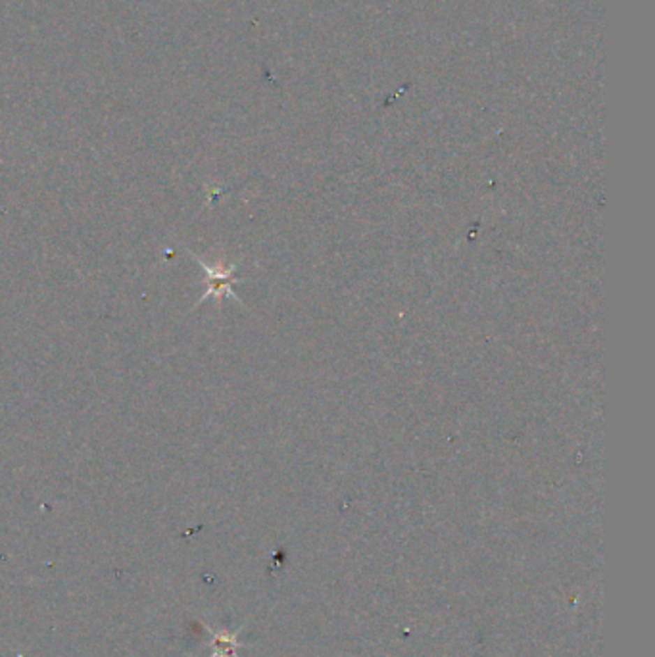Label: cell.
<instances>
[{"label":"cell","mask_w":655,"mask_h":657,"mask_svg":"<svg viewBox=\"0 0 655 657\" xmlns=\"http://www.w3.org/2000/svg\"><path fill=\"white\" fill-rule=\"evenodd\" d=\"M193 260L202 267V271L208 275V290L204 293L198 304L202 302H206L209 296H216L217 302H221V296H229V298H235V300H239L237 298V294L233 293V283H237V279H235V265H229V267H219V265H208L206 262H202L198 256L193 254ZM196 304V306H198Z\"/></svg>","instance_id":"6da1fadb"}]
</instances>
